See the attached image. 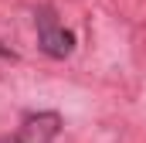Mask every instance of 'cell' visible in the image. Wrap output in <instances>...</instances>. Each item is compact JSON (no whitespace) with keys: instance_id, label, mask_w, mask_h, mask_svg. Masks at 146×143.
I'll return each mask as SVG.
<instances>
[{"instance_id":"obj_3","label":"cell","mask_w":146,"mask_h":143,"mask_svg":"<svg viewBox=\"0 0 146 143\" xmlns=\"http://www.w3.org/2000/svg\"><path fill=\"white\" fill-rule=\"evenodd\" d=\"M0 58H10V61H14V58H17V55H14V51H10V48H0Z\"/></svg>"},{"instance_id":"obj_2","label":"cell","mask_w":146,"mask_h":143,"mask_svg":"<svg viewBox=\"0 0 146 143\" xmlns=\"http://www.w3.org/2000/svg\"><path fill=\"white\" fill-rule=\"evenodd\" d=\"M58 133H61V116L58 112H34L21 123L17 143H54Z\"/></svg>"},{"instance_id":"obj_1","label":"cell","mask_w":146,"mask_h":143,"mask_svg":"<svg viewBox=\"0 0 146 143\" xmlns=\"http://www.w3.org/2000/svg\"><path fill=\"white\" fill-rule=\"evenodd\" d=\"M37 41H41V51L48 58H68L75 51V34L54 21V10L51 7H41L37 10Z\"/></svg>"}]
</instances>
